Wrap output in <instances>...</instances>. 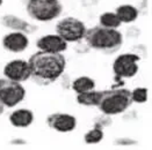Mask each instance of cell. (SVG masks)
Listing matches in <instances>:
<instances>
[{
	"instance_id": "1",
	"label": "cell",
	"mask_w": 152,
	"mask_h": 150,
	"mask_svg": "<svg viewBox=\"0 0 152 150\" xmlns=\"http://www.w3.org/2000/svg\"><path fill=\"white\" fill-rule=\"evenodd\" d=\"M28 65L30 69V79L37 84L48 86L63 75L66 60L62 53L38 51L29 58Z\"/></svg>"
},
{
	"instance_id": "2",
	"label": "cell",
	"mask_w": 152,
	"mask_h": 150,
	"mask_svg": "<svg viewBox=\"0 0 152 150\" xmlns=\"http://www.w3.org/2000/svg\"><path fill=\"white\" fill-rule=\"evenodd\" d=\"M84 39L91 49L112 54L120 50L123 44V36L117 29L103 28L101 25L86 30Z\"/></svg>"
},
{
	"instance_id": "3",
	"label": "cell",
	"mask_w": 152,
	"mask_h": 150,
	"mask_svg": "<svg viewBox=\"0 0 152 150\" xmlns=\"http://www.w3.org/2000/svg\"><path fill=\"white\" fill-rule=\"evenodd\" d=\"M132 104L131 92L124 88L104 90L98 104V109L106 115H116L127 111Z\"/></svg>"
},
{
	"instance_id": "4",
	"label": "cell",
	"mask_w": 152,
	"mask_h": 150,
	"mask_svg": "<svg viewBox=\"0 0 152 150\" xmlns=\"http://www.w3.org/2000/svg\"><path fill=\"white\" fill-rule=\"evenodd\" d=\"M28 15L39 22H49L58 17L63 11V5L59 0H28Z\"/></svg>"
},
{
	"instance_id": "5",
	"label": "cell",
	"mask_w": 152,
	"mask_h": 150,
	"mask_svg": "<svg viewBox=\"0 0 152 150\" xmlns=\"http://www.w3.org/2000/svg\"><path fill=\"white\" fill-rule=\"evenodd\" d=\"M86 30V25L83 21L71 16L62 19L56 25L57 35L63 38L66 43H75L81 40L85 36Z\"/></svg>"
},
{
	"instance_id": "6",
	"label": "cell",
	"mask_w": 152,
	"mask_h": 150,
	"mask_svg": "<svg viewBox=\"0 0 152 150\" xmlns=\"http://www.w3.org/2000/svg\"><path fill=\"white\" fill-rule=\"evenodd\" d=\"M26 89L20 82L0 79V102L6 107H14L25 100Z\"/></svg>"
},
{
	"instance_id": "7",
	"label": "cell",
	"mask_w": 152,
	"mask_h": 150,
	"mask_svg": "<svg viewBox=\"0 0 152 150\" xmlns=\"http://www.w3.org/2000/svg\"><path fill=\"white\" fill-rule=\"evenodd\" d=\"M140 56L124 53L118 56L113 63V72L118 79H129L137 74Z\"/></svg>"
},
{
	"instance_id": "8",
	"label": "cell",
	"mask_w": 152,
	"mask_h": 150,
	"mask_svg": "<svg viewBox=\"0 0 152 150\" xmlns=\"http://www.w3.org/2000/svg\"><path fill=\"white\" fill-rule=\"evenodd\" d=\"M4 75L6 79H10L15 82H25L30 79V69L28 61L16 59L12 60L4 67Z\"/></svg>"
},
{
	"instance_id": "9",
	"label": "cell",
	"mask_w": 152,
	"mask_h": 150,
	"mask_svg": "<svg viewBox=\"0 0 152 150\" xmlns=\"http://www.w3.org/2000/svg\"><path fill=\"white\" fill-rule=\"evenodd\" d=\"M47 124L56 132L69 133L75 131L77 127V119L76 117L67 113H52L48 115Z\"/></svg>"
},
{
	"instance_id": "10",
	"label": "cell",
	"mask_w": 152,
	"mask_h": 150,
	"mask_svg": "<svg viewBox=\"0 0 152 150\" xmlns=\"http://www.w3.org/2000/svg\"><path fill=\"white\" fill-rule=\"evenodd\" d=\"M28 45H29V39L23 32L13 31L11 34L5 35L2 38V46L8 52L13 53L23 52L28 48Z\"/></svg>"
},
{
	"instance_id": "11",
	"label": "cell",
	"mask_w": 152,
	"mask_h": 150,
	"mask_svg": "<svg viewBox=\"0 0 152 150\" xmlns=\"http://www.w3.org/2000/svg\"><path fill=\"white\" fill-rule=\"evenodd\" d=\"M36 46L39 49V51L62 53L67 49V43L58 35H45L36 42Z\"/></svg>"
},
{
	"instance_id": "12",
	"label": "cell",
	"mask_w": 152,
	"mask_h": 150,
	"mask_svg": "<svg viewBox=\"0 0 152 150\" xmlns=\"http://www.w3.org/2000/svg\"><path fill=\"white\" fill-rule=\"evenodd\" d=\"M1 25H5L6 28H10L14 31H19V32H23V34H33L35 30H37V28L35 25L28 23L21 17H18L13 14H7L4 15L1 17Z\"/></svg>"
},
{
	"instance_id": "13",
	"label": "cell",
	"mask_w": 152,
	"mask_h": 150,
	"mask_svg": "<svg viewBox=\"0 0 152 150\" xmlns=\"http://www.w3.org/2000/svg\"><path fill=\"white\" fill-rule=\"evenodd\" d=\"M34 113L28 109H19L10 115V123L16 128H26L33 124Z\"/></svg>"
},
{
	"instance_id": "14",
	"label": "cell",
	"mask_w": 152,
	"mask_h": 150,
	"mask_svg": "<svg viewBox=\"0 0 152 150\" xmlns=\"http://www.w3.org/2000/svg\"><path fill=\"white\" fill-rule=\"evenodd\" d=\"M121 23H131L138 17V9L132 5H121L115 11Z\"/></svg>"
},
{
	"instance_id": "15",
	"label": "cell",
	"mask_w": 152,
	"mask_h": 150,
	"mask_svg": "<svg viewBox=\"0 0 152 150\" xmlns=\"http://www.w3.org/2000/svg\"><path fill=\"white\" fill-rule=\"evenodd\" d=\"M101 92L102 91H96L94 89L84 94H77V102L78 104L84 106H98L101 97Z\"/></svg>"
},
{
	"instance_id": "16",
	"label": "cell",
	"mask_w": 152,
	"mask_h": 150,
	"mask_svg": "<svg viewBox=\"0 0 152 150\" xmlns=\"http://www.w3.org/2000/svg\"><path fill=\"white\" fill-rule=\"evenodd\" d=\"M72 89L77 94H84L95 89V81L88 76H80L72 82Z\"/></svg>"
},
{
	"instance_id": "17",
	"label": "cell",
	"mask_w": 152,
	"mask_h": 150,
	"mask_svg": "<svg viewBox=\"0 0 152 150\" xmlns=\"http://www.w3.org/2000/svg\"><path fill=\"white\" fill-rule=\"evenodd\" d=\"M99 22L100 25L103 28H109V29H117L120 25H122L121 21L118 20V17L116 16L115 13L106 12L100 15L99 17Z\"/></svg>"
},
{
	"instance_id": "18",
	"label": "cell",
	"mask_w": 152,
	"mask_h": 150,
	"mask_svg": "<svg viewBox=\"0 0 152 150\" xmlns=\"http://www.w3.org/2000/svg\"><path fill=\"white\" fill-rule=\"evenodd\" d=\"M85 142L87 144H96L99 143L100 141H102L103 138V132H102L101 127H95L93 129L88 131L86 134H85Z\"/></svg>"
},
{
	"instance_id": "19",
	"label": "cell",
	"mask_w": 152,
	"mask_h": 150,
	"mask_svg": "<svg viewBox=\"0 0 152 150\" xmlns=\"http://www.w3.org/2000/svg\"><path fill=\"white\" fill-rule=\"evenodd\" d=\"M131 92V100L132 103H145L148 100V89L146 88H136Z\"/></svg>"
},
{
	"instance_id": "20",
	"label": "cell",
	"mask_w": 152,
	"mask_h": 150,
	"mask_svg": "<svg viewBox=\"0 0 152 150\" xmlns=\"http://www.w3.org/2000/svg\"><path fill=\"white\" fill-rule=\"evenodd\" d=\"M4 109H5V106H4V104L0 102V115L4 113Z\"/></svg>"
},
{
	"instance_id": "21",
	"label": "cell",
	"mask_w": 152,
	"mask_h": 150,
	"mask_svg": "<svg viewBox=\"0 0 152 150\" xmlns=\"http://www.w3.org/2000/svg\"><path fill=\"white\" fill-rule=\"evenodd\" d=\"M2 2H4V0H0V6L2 5Z\"/></svg>"
}]
</instances>
